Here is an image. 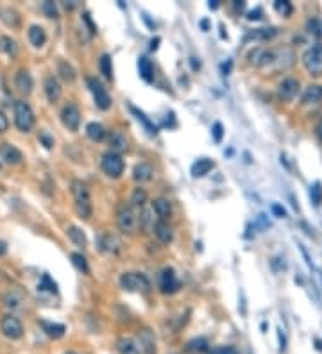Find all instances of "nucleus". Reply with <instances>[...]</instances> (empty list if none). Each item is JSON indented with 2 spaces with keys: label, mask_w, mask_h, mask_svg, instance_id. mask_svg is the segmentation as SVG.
I'll return each instance as SVG.
<instances>
[{
  "label": "nucleus",
  "mask_w": 322,
  "mask_h": 354,
  "mask_svg": "<svg viewBox=\"0 0 322 354\" xmlns=\"http://www.w3.org/2000/svg\"><path fill=\"white\" fill-rule=\"evenodd\" d=\"M72 195H74V204L75 211L81 219H90L92 217V197L83 181H72Z\"/></svg>",
  "instance_id": "1"
},
{
  "label": "nucleus",
  "mask_w": 322,
  "mask_h": 354,
  "mask_svg": "<svg viewBox=\"0 0 322 354\" xmlns=\"http://www.w3.org/2000/svg\"><path fill=\"white\" fill-rule=\"evenodd\" d=\"M117 225L124 233H135L140 225V217L136 208H133L129 202H120L117 208Z\"/></svg>",
  "instance_id": "2"
},
{
  "label": "nucleus",
  "mask_w": 322,
  "mask_h": 354,
  "mask_svg": "<svg viewBox=\"0 0 322 354\" xmlns=\"http://www.w3.org/2000/svg\"><path fill=\"white\" fill-rule=\"evenodd\" d=\"M14 124L22 133H29L34 127V113L31 106L24 100L14 102Z\"/></svg>",
  "instance_id": "3"
},
{
  "label": "nucleus",
  "mask_w": 322,
  "mask_h": 354,
  "mask_svg": "<svg viewBox=\"0 0 322 354\" xmlns=\"http://www.w3.org/2000/svg\"><path fill=\"white\" fill-rule=\"evenodd\" d=\"M120 286L127 292H149L150 283L140 272H126L120 275Z\"/></svg>",
  "instance_id": "4"
},
{
  "label": "nucleus",
  "mask_w": 322,
  "mask_h": 354,
  "mask_svg": "<svg viewBox=\"0 0 322 354\" xmlns=\"http://www.w3.org/2000/svg\"><path fill=\"white\" fill-rule=\"evenodd\" d=\"M303 65L310 75H322V45H313L304 52Z\"/></svg>",
  "instance_id": "5"
},
{
  "label": "nucleus",
  "mask_w": 322,
  "mask_h": 354,
  "mask_svg": "<svg viewBox=\"0 0 322 354\" xmlns=\"http://www.w3.org/2000/svg\"><path fill=\"white\" fill-rule=\"evenodd\" d=\"M97 249L104 254H118L122 251V240L111 231H104L95 238Z\"/></svg>",
  "instance_id": "6"
},
{
  "label": "nucleus",
  "mask_w": 322,
  "mask_h": 354,
  "mask_svg": "<svg viewBox=\"0 0 322 354\" xmlns=\"http://www.w3.org/2000/svg\"><path fill=\"white\" fill-rule=\"evenodd\" d=\"M100 167H102L104 174L113 179H117L124 174V159H122L120 154L117 152H107L102 156V161H100Z\"/></svg>",
  "instance_id": "7"
},
{
  "label": "nucleus",
  "mask_w": 322,
  "mask_h": 354,
  "mask_svg": "<svg viewBox=\"0 0 322 354\" xmlns=\"http://www.w3.org/2000/svg\"><path fill=\"white\" fill-rule=\"evenodd\" d=\"M86 83H88L90 91L93 93L95 104H97L98 109H102V111L109 109V107H111V97H109V93L106 91V88H104L97 79H93V77H88Z\"/></svg>",
  "instance_id": "8"
},
{
  "label": "nucleus",
  "mask_w": 322,
  "mask_h": 354,
  "mask_svg": "<svg viewBox=\"0 0 322 354\" xmlns=\"http://www.w3.org/2000/svg\"><path fill=\"white\" fill-rule=\"evenodd\" d=\"M0 331L11 340H18L24 335V326L14 315H4L0 320Z\"/></svg>",
  "instance_id": "9"
},
{
  "label": "nucleus",
  "mask_w": 322,
  "mask_h": 354,
  "mask_svg": "<svg viewBox=\"0 0 322 354\" xmlns=\"http://www.w3.org/2000/svg\"><path fill=\"white\" fill-rule=\"evenodd\" d=\"M61 120H63V124H65V127L68 131H77L79 129V124H81L79 107L75 106V104L68 102L63 109H61Z\"/></svg>",
  "instance_id": "10"
},
{
  "label": "nucleus",
  "mask_w": 322,
  "mask_h": 354,
  "mask_svg": "<svg viewBox=\"0 0 322 354\" xmlns=\"http://www.w3.org/2000/svg\"><path fill=\"white\" fill-rule=\"evenodd\" d=\"M179 281L176 279V274H174L172 268H163L161 272V277H159V288L163 294H174L179 290Z\"/></svg>",
  "instance_id": "11"
},
{
  "label": "nucleus",
  "mask_w": 322,
  "mask_h": 354,
  "mask_svg": "<svg viewBox=\"0 0 322 354\" xmlns=\"http://www.w3.org/2000/svg\"><path fill=\"white\" fill-rule=\"evenodd\" d=\"M0 158L4 159L7 165H20L22 159H24V156H22V152H20L14 145L2 143L0 145Z\"/></svg>",
  "instance_id": "12"
},
{
  "label": "nucleus",
  "mask_w": 322,
  "mask_h": 354,
  "mask_svg": "<svg viewBox=\"0 0 322 354\" xmlns=\"http://www.w3.org/2000/svg\"><path fill=\"white\" fill-rule=\"evenodd\" d=\"M297 91H299V81L292 79V77L285 79L277 86V95H279V98H283V100H292V98L297 95Z\"/></svg>",
  "instance_id": "13"
},
{
  "label": "nucleus",
  "mask_w": 322,
  "mask_h": 354,
  "mask_svg": "<svg viewBox=\"0 0 322 354\" xmlns=\"http://www.w3.org/2000/svg\"><path fill=\"white\" fill-rule=\"evenodd\" d=\"M138 345H140L141 354H156V340L154 335L149 329H141L138 335Z\"/></svg>",
  "instance_id": "14"
},
{
  "label": "nucleus",
  "mask_w": 322,
  "mask_h": 354,
  "mask_svg": "<svg viewBox=\"0 0 322 354\" xmlns=\"http://www.w3.org/2000/svg\"><path fill=\"white\" fill-rule=\"evenodd\" d=\"M249 59H251L252 65L265 66V65H271L272 61L276 59V54L271 50H265V48H256V50H252L251 54H249Z\"/></svg>",
  "instance_id": "15"
},
{
  "label": "nucleus",
  "mask_w": 322,
  "mask_h": 354,
  "mask_svg": "<svg viewBox=\"0 0 322 354\" xmlns=\"http://www.w3.org/2000/svg\"><path fill=\"white\" fill-rule=\"evenodd\" d=\"M14 86L18 88L20 93H31L33 89V77L27 70H18L16 75H14Z\"/></svg>",
  "instance_id": "16"
},
{
  "label": "nucleus",
  "mask_w": 322,
  "mask_h": 354,
  "mask_svg": "<svg viewBox=\"0 0 322 354\" xmlns=\"http://www.w3.org/2000/svg\"><path fill=\"white\" fill-rule=\"evenodd\" d=\"M43 86H45V95H47L48 102H56L57 98L61 97V86L54 75H47Z\"/></svg>",
  "instance_id": "17"
},
{
  "label": "nucleus",
  "mask_w": 322,
  "mask_h": 354,
  "mask_svg": "<svg viewBox=\"0 0 322 354\" xmlns=\"http://www.w3.org/2000/svg\"><path fill=\"white\" fill-rule=\"evenodd\" d=\"M107 140H109V145H111V152H124V150H127V140L126 136L122 134L120 131H111L109 133V136H107Z\"/></svg>",
  "instance_id": "18"
},
{
  "label": "nucleus",
  "mask_w": 322,
  "mask_h": 354,
  "mask_svg": "<svg viewBox=\"0 0 322 354\" xmlns=\"http://www.w3.org/2000/svg\"><path fill=\"white\" fill-rule=\"evenodd\" d=\"M117 349L120 354H141L140 345L135 338H118Z\"/></svg>",
  "instance_id": "19"
},
{
  "label": "nucleus",
  "mask_w": 322,
  "mask_h": 354,
  "mask_svg": "<svg viewBox=\"0 0 322 354\" xmlns=\"http://www.w3.org/2000/svg\"><path fill=\"white\" fill-rule=\"evenodd\" d=\"M29 42L33 43V47H42L47 42V34H45V29L40 27V25H31L29 27Z\"/></svg>",
  "instance_id": "20"
},
{
  "label": "nucleus",
  "mask_w": 322,
  "mask_h": 354,
  "mask_svg": "<svg viewBox=\"0 0 322 354\" xmlns=\"http://www.w3.org/2000/svg\"><path fill=\"white\" fill-rule=\"evenodd\" d=\"M213 167H215V163L211 161V159H208V158L197 159L195 163L191 165V176L193 177H204Z\"/></svg>",
  "instance_id": "21"
},
{
  "label": "nucleus",
  "mask_w": 322,
  "mask_h": 354,
  "mask_svg": "<svg viewBox=\"0 0 322 354\" xmlns=\"http://www.w3.org/2000/svg\"><path fill=\"white\" fill-rule=\"evenodd\" d=\"M322 100V86L321 84H310L308 88L304 89L303 93V102L304 104H315Z\"/></svg>",
  "instance_id": "22"
},
{
  "label": "nucleus",
  "mask_w": 322,
  "mask_h": 354,
  "mask_svg": "<svg viewBox=\"0 0 322 354\" xmlns=\"http://www.w3.org/2000/svg\"><path fill=\"white\" fill-rule=\"evenodd\" d=\"M152 174H154V168L150 167L149 163H138L135 167V170H133V177H135V181L138 182L149 181L150 177H152Z\"/></svg>",
  "instance_id": "23"
},
{
  "label": "nucleus",
  "mask_w": 322,
  "mask_h": 354,
  "mask_svg": "<svg viewBox=\"0 0 322 354\" xmlns=\"http://www.w3.org/2000/svg\"><path fill=\"white\" fill-rule=\"evenodd\" d=\"M43 327V331L47 333L50 338H54V340H57V338H61V336L65 335L66 327L63 326V324H56V322H47V320H42L40 322Z\"/></svg>",
  "instance_id": "24"
},
{
  "label": "nucleus",
  "mask_w": 322,
  "mask_h": 354,
  "mask_svg": "<svg viewBox=\"0 0 322 354\" xmlns=\"http://www.w3.org/2000/svg\"><path fill=\"white\" fill-rule=\"evenodd\" d=\"M152 208H154L156 215H158V219L163 222V220H167L168 217H170V213H172V206H170V202L167 201V199H156L154 202H152Z\"/></svg>",
  "instance_id": "25"
},
{
  "label": "nucleus",
  "mask_w": 322,
  "mask_h": 354,
  "mask_svg": "<svg viewBox=\"0 0 322 354\" xmlns=\"http://www.w3.org/2000/svg\"><path fill=\"white\" fill-rule=\"evenodd\" d=\"M154 233L156 236H158V240L161 243H170L174 238V233H172V227L168 224H165V222H158V224H154Z\"/></svg>",
  "instance_id": "26"
},
{
  "label": "nucleus",
  "mask_w": 322,
  "mask_h": 354,
  "mask_svg": "<svg viewBox=\"0 0 322 354\" xmlns=\"http://www.w3.org/2000/svg\"><path fill=\"white\" fill-rule=\"evenodd\" d=\"M86 134H88L90 140L100 141L104 136H106V129H104V126L98 124V122H90L88 126H86Z\"/></svg>",
  "instance_id": "27"
},
{
  "label": "nucleus",
  "mask_w": 322,
  "mask_h": 354,
  "mask_svg": "<svg viewBox=\"0 0 322 354\" xmlns=\"http://www.w3.org/2000/svg\"><path fill=\"white\" fill-rule=\"evenodd\" d=\"M57 74H59V77L65 81V83H74L75 81L74 66H72L70 63H66V61H59V63H57Z\"/></svg>",
  "instance_id": "28"
},
{
  "label": "nucleus",
  "mask_w": 322,
  "mask_h": 354,
  "mask_svg": "<svg viewBox=\"0 0 322 354\" xmlns=\"http://www.w3.org/2000/svg\"><path fill=\"white\" fill-rule=\"evenodd\" d=\"M66 236L70 238V242L74 243V245H77V247H81V249L86 247V236H84V233L79 227L70 225V227L66 229Z\"/></svg>",
  "instance_id": "29"
},
{
  "label": "nucleus",
  "mask_w": 322,
  "mask_h": 354,
  "mask_svg": "<svg viewBox=\"0 0 322 354\" xmlns=\"http://www.w3.org/2000/svg\"><path fill=\"white\" fill-rule=\"evenodd\" d=\"M138 70H140L141 79L147 81V83H152L154 79V70H152V65H150V61L147 57H140L138 59Z\"/></svg>",
  "instance_id": "30"
},
{
  "label": "nucleus",
  "mask_w": 322,
  "mask_h": 354,
  "mask_svg": "<svg viewBox=\"0 0 322 354\" xmlns=\"http://www.w3.org/2000/svg\"><path fill=\"white\" fill-rule=\"evenodd\" d=\"M70 258H72V263H74V266L77 268V270L83 272V274H90L88 261H86V258H84L83 254H79V252H72Z\"/></svg>",
  "instance_id": "31"
},
{
  "label": "nucleus",
  "mask_w": 322,
  "mask_h": 354,
  "mask_svg": "<svg viewBox=\"0 0 322 354\" xmlns=\"http://www.w3.org/2000/svg\"><path fill=\"white\" fill-rule=\"evenodd\" d=\"M208 351V340L206 338H193V340L188 342L186 345V353H204Z\"/></svg>",
  "instance_id": "32"
},
{
  "label": "nucleus",
  "mask_w": 322,
  "mask_h": 354,
  "mask_svg": "<svg viewBox=\"0 0 322 354\" xmlns=\"http://www.w3.org/2000/svg\"><path fill=\"white\" fill-rule=\"evenodd\" d=\"M145 202H147V193H145V190H141V188H136V190L133 191L129 204H131L133 208H136V210H140V208H143V206H145Z\"/></svg>",
  "instance_id": "33"
},
{
  "label": "nucleus",
  "mask_w": 322,
  "mask_h": 354,
  "mask_svg": "<svg viewBox=\"0 0 322 354\" xmlns=\"http://www.w3.org/2000/svg\"><path fill=\"white\" fill-rule=\"evenodd\" d=\"M98 68H100V74L106 77V79H111L113 77V66H111V57L104 54L100 59H98Z\"/></svg>",
  "instance_id": "34"
},
{
  "label": "nucleus",
  "mask_w": 322,
  "mask_h": 354,
  "mask_svg": "<svg viewBox=\"0 0 322 354\" xmlns=\"http://www.w3.org/2000/svg\"><path fill=\"white\" fill-rule=\"evenodd\" d=\"M131 111L135 113V115H136V118H138V120H140L141 124H143V126L147 127V131H149L150 134H156V133H158V127H156L154 124H152V122L149 120V118L145 117L143 113H141V111H138V109H136V107H133V106H131Z\"/></svg>",
  "instance_id": "35"
},
{
  "label": "nucleus",
  "mask_w": 322,
  "mask_h": 354,
  "mask_svg": "<svg viewBox=\"0 0 322 354\" xmlns=\"http://www.w3.org/2000/svg\"><path fill=\"white\" fill-rule=\"evenodd\" d=\"M0 48H2L5 54H16V42L11 40L9 36H2L0 38Z\"/></svg>",
  "instance_id": "36"
},
{
  "label": "nucleus",
  "mask_w": 322,
  "mask_h": 354,
  "mask_svg": "<svg viewBox=\"0 0 322 354\" xmlns=\"http://www.w3.org/2000/svg\"><path fill=\"white\" fill-rule=\"evenodd\" d=\"M277 34V29L271 27V29H256L254 33H252V38H256V40H269V38L276 36Z\"/></svg>",
  "instance_id": "37"
},
{
  "label": "nucleus",
  "mask_w": 322,
  "mask_h": 354,
  "mask_svg": "<svg viewBox=\"0 0 322 354\" xmlns=\"http://www.w3.org/2000/svg\"><path fill=\"white\" fill-rule=\"evenodd\" d=\"M306 27H308V33L313 34V36H322V20H319V18L308 20Z\"/></svg>",
  "instance_id": "38"
},
{
  "label": "nucleus",
  "mask_w": 322,
  "mask_h": 354,
  "mask_svg": "<svg viewBox=\"0 0 322 354\" xmlns=\"http://www.w3.org/2000/svg\"><path fill=\"white\" fill-rule=\"evenodd\" d=\"M310 197H312L313 204L321 206V202H322V186H321V182H315L313 186H310Z\"/></svg>",
  "instance_id": "39"
},
{
  "label": "nucleus",
  "mask_w": 322,
  "mask_h": 354,
  "mask_svg": "<svg viewBox=\"0 0 322 354\" xmlns=\"http://www.w3.org/2000/svg\"><path fill=\"white\" fill-rule=\"evenodd\" d=\"M42 11L47 14L48 18H57V16H59L56 4H54V2H50V0H45V2H43V4H42Z\"/></svg>",
  "instance_id": "40"
},
{
  "label": "nucleus",
  "mask_w": 322,
  "mask_h": 354,
  "mask_svg": "<svg viewBox=\"0 0 322 354\" xmlns=\"http://www.w3.org/2000/svg\"><path fill=\"white\" fill-rule=\"evenodd\" d=\"M274 9L277 11L279 14H283V16H288V14H292V4L290 2H286V0H277L274 4Z\"/></svg>",
  "instance_id": "41"
},
{
  "label": "nucleus",
  "mask_w": 322,
  "mask_h": 354,
  "mask_svg": "<svg viewBox=\"0 0 322 354\" xmlns=\"http://www.w3.org/2000/svg\"><path fill=\"white\" fill-rule=\"evenodd\" d=\"M211 133H213V140L217 141V143H220V141H222V136H224V127H222V124H220V122H215L213 127H211Z\"/></svg>",
  "instance_id": "42"
},
{
  "label": "nucleus",
  "mask_w": 322,
  "mask_h": 354,
  "mask_svg": "<svg viewBox=\"0 0 322 354\" xmlns=\"http://www.w3.org/2000/svg\"><path fill=\"white\" fill-rule=\"evenodd\" d=\"M38 138H40V141H42V143L45 145V149H52V145H54V138H52V136L48 134L47 131H42Z\"/></svg>",
  "instance_id": "43"
},
{
  "label": "nucleus",
  "mask_w": 322,
  "mask_h": 354,
  "mask_svg": "<svg viewBox=\"0 0 322 354\" xmlns=\"http://www.w3.org/2000/svg\"><path fill=\"white\" fill-rule=\"evenodd\" d=\"M210 354H238V353H236V349L226 345V347H217V349H211Z\"/></svg>",
  "instance_id": "44"
},
{
  "label": "nucleus",
  "mask_w": 322,
  "mask_h": 354,
  "mask_svg": "<svg viewBox=\"0 0 322 354\" xmlns=\"http://www.w3.org/2000/svg\"><path fill=\"white\" fill-rule=\"evenodd\" d=\"M7 127H9V120H7V117H5L4 113L0 111V133H5Z\"/></svg>",
  "instance_id": "45"
},
{
  "label": "nucleus",
  "mask_w": 322,
  "mask_h": 354,
  "mask_svg": "<svg viewBox=\"0 0 322 354\" xmlns=\"http://www.w3.org/2000/svg\"><path fill=\"white\" fill-rule=\"evenodd\" d=\"M272 213H274L276 217H279V219H283V217H286L285 208H281L279 204H274V206H272Z\"/></svg>",
  "instance_id": "46"
},
{
  "label": "nucleus",
  "mask_w": 322,
  "mask_h": 354,
  "mask_svg": "<svg viewBox=\"0 0 322 354\" xmlns=\"http://www.w3.org/2000/svg\"><path fill=\"white\" fill-rule=\"evenodd\" d=\"M247 18L249 20H260V18H262V9H260V7H256L254 11H251V13H249Z\"/></svg>",
  "instance_id": "47"
},
{
  "label": "nucleus",
  "mask_w": 322,
  "mask_h": 354,
  "mask_svg": "<svg viewBox=\"0 0 322 354\" xmlns=\"http://www.w3.org/2000/svg\"><path fill=\"white\" fill-rule=\"evenodd\" d=\"M277 336H279V351H285L286 349V340H285V336H283V333H281V329L277 331Z\"/></svg>",
  "instance_id": "48"
},
{
  "label": "nucleus",
  "mask_w": 322,
  "mask_h": 354,
  "mask_svg": "<svg viewBox=\"0 0 322 354\" xmlns=\"http://www.w3.org/2000/svg\"><path fill=\"white\" fill-rule=\"evenodd\" d=\"M231 66H233V61L229 59L228 63H224V65H222V72H224V74L228 75L229 72H231Z\"/></svg>",
  "instance_id": "49"
},
{
  "label": "nucleus",
  "mask_w": 322,
  "mask_h": 354,
  "mask_svg": "<svg viewBox=\"0 0 322 354\" xmlns=\"http://www.w3.org/2000/svg\"><path fill=\"white\" fill-rule=\"evenodd\" d=\"M315 133H317V136L322 140V118H321V120H319L317 127H315Z\"/></svg>",
  "instance_id": "50"
},
{
  "label": "nucleus",
  "mask_w": 322,
  "mask_h": 354,
  "mask_svg": "<svg viewBox=\"0 0 322 354\" xmlns=\"http://www.w3.org/2000/svg\"><path fill=\"white\" fill-rule=\"evenodd\" d=\"M159 42H161L159 38H154V40L150 42V50H156V48H158V45H159Z\"/></svg>",
  "instance_id": "51"
},
{
  "label": "nucleus",
  "mask_w": 322,
  "mask_h": 354,
  "mask_svg": "<svg viewBox=\"0 0 322 354\" xmlns=\"http://www.w3.org/2000/svg\"><path fill=\"white\" fill-rule=\"evenodd\" d=\"M5 252H7V245L4 242H0V256H4Z\"/></svg>",
  "instance_id": "52"
},
{
  "label": "nucleus",
  "mask_w": 322,
  "mask_h": 354,
  "mask_svg": "<svg viewBox=\"0 0 322 354\" xmlns=\"http://www.w3.org/2000/svg\"><path fill=\"white\" fill-rule=\"evenodd\" d=\"M191 68H193V70H197V68H199V61L195 63V57H191Z\"/></svg>",
  "instance_id": "53"
},
{
  "label": "nucleus",
  "mask_w": 322,
  "mask_h": 354,
  "mask_svg": "<svg viewBox=\"0 0 322 354\" xmlns=\"http://www.w3.org/2000/svg\"><path fill=\"white\" fill-rule=\"evenodd\" d=\"M243 2H234V7H236V9H243Z\"/></svg>",
  "instance_id": "54"
},
{
  "label": "nucleus",
  "mask_w": 322,
  "mask_h": 354,
  "mask_svg": "<svg viewBox=\"0 0 322 354\" xmlns=\"http://www.w3.org/2000/svg\"><path fill=\"white\" fill-rule=\"evenodd\" d=\"M210 7H211V9H215V7H219V4H217V0H213V2H210Z\"/></svg>",
  "instance_id": "55"
},
{
  "label": "nucleus",
  "mask_w": 322,
  "mask_h": 354,
  "mask_svg": "<svg viewBox=\"0 0 322 354\" xmlns=\"http://www.w3.org/2000/svg\"><path fill=\"white\" fill-rule=\"evenodd\" d=\"M201 27L202 29H208V22H206V20H202V22H201Z\"/></svg>",
  "instance_id": "56"
},
{
  "label": "nucleus",
  "mask_w": 322,
  "mask_h": 354,
  "mask_svg": "<svg viewBox=\"0 0 322 354\" xmlns=\"http://www.w3.org/2000/svg\"><path fill=\"white\" fill-rule=\"evenodd\" d=\"M66 354H75V353H66Z\"/></svg>",
  "instance_id": "57"
}]
</instances>
